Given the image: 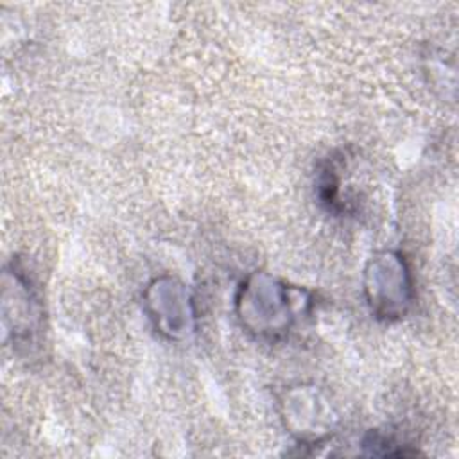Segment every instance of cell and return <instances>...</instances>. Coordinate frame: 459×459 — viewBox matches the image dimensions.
I'll list each match as a JSON object with an SVG mask.
<instances>
[{"label":"cell","mask_w":459,"mask_h":459,"mask_svg":"<svg viewBox=\"0 0 459 459\" xmlns=\"http://www.w3.org/2000/svg\"><path fill=\"white\" fill-rule=\"evenodd\" d=\"M298 289L265 274H249L238 287L237 317L258 339H278L289 332L298 314Z\"/></svg>","instance_id":"6da1fadb"},{"label":"cell","mask_w":459,"mask_h":459,"mask_svg":"<svg viewBox=\"0 0 459 459\" xmlns=\"http://www.w3.org/2000/svg\"><path fill=\"white\" fill-rule=\"evenodd\" d=\"M364 292L377 317L385 321L403 317L414 299L412 276L403 256L394 251L371 256L364 271Z\"/></svg>","instance_id":"7a4b0ae2"},{"label":"cell","mask_w":459,"mask_h":459,"mask_svg":"<svg viewBox=\"0 0 459 459\" xmlns=\"http://www.w3.org/2000/svg\"><path fill=\"white\" fill-rule=\"evenodd\" d=\"M283 418L301 443H317L332 429L333 416L326 400L312 387H298L283 398Z\"/></svg>","instance_id":"277c9868"},{"label":"cell","mask_w":459,"mask_h":459,"mask_svg":"<svg viewBox=\"0 0 459 459\" xmlns=\"http://www.w3.org/2000/svg\"><path fill=\"white\" fill-rule=\"evenodd\" d=\"M143 305L156 332L167 339L178 341L194 330L195 312L190 292L176 278H154L143 292Z\"/></svg>","instance_id":"3957f363"}]
</instances>
